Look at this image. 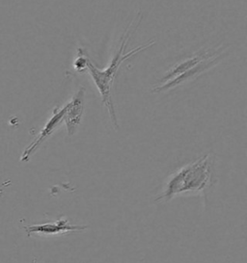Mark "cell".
<instances>
[{
	"label": "cell",
	"mask_w": 247,
	"mask_h": 263,
	"mask_svg": "<svg viewBox=\"0 0 247 263\" xmlns=\"http://www.w3.org/2000/svg\"><path fill=\"white\" fill-rule=\"evenodd\" d=\"M78 51H79V55H78L76 62L74 64V67H75V69H76L77 71H82V70H84L85 69H87V64H88L89 59H88V58L86 57V55L82 52V49H79Z\"/></svg>",
	"instance_id": "cell-8"
},
{
	"label": "cell",
	"mask_w": 247,
	"mask_h": 263,
	"mask_svg": "<svg viewBox=\"0 0 247 263\" xmlns=\"http://www.w3.org/2000/svg\"><path fill=\"white\" fill-rule=\"evenodd\" d=\"M85 88L80 87L77 93L65 105V113L63 117V123L66 124V128L69 136H73L81 123L84 111Z\"/></svg>",
	"instance_id": "cell-4"
},
{
	"label": "cell",
	"mask_w": 247,
	"mask_h": 263,
	"mask_svg": "<svg viewBox=\"0 0 247 263\" xmlns=\"http://www.w3.org/2000/svg\"><path fill=\"white\" fill-rule=\"evenodd\" d=\"M213 56H216L215 52H214V53H208V51H206V52H202V53H199V54L192 56V57L186 59V60L183 61V62L179 63L176 66H174V67L163 77L162 82L165 83V82L169 81V80L173 79V78H177L178 76H180V74H182L183 72H185L186 70L191 69L194 66H196L197 64H199L201 61H203V60H205V59H207V58H209V57H213Z\"/></svg>",
	"instance_id": "cell-7"
},
{
	"label": "cell",
	"mask_w": 247,
	"mask_h": 263,
	"mask_svg": "<svg viewBox=\"0 0 247 263\" xmlns=\"http://www.w3.org/2000/svg\"><path fill=\"white\" fill-rule=\"evenodd\" d=\"M32 263H36V260H35V259H34V260H33V261H32Z\"/></svg>",
	"instance_id": "cell-9"
},
{
	"label": "cell",
	"mask_w": 247,
	"mask_h": 263,
	"mask_svg": "<svg viewBox=\"0 0 247 263\" xmlns=\"http://www.w3.org/2000/svg\"><path fill=\"white\" fill-rule=\"evenodd\" d=\"M219 60H220V56H213V57L207 58V59L201 61L196 66H194L191 69H189L185 72H183L182 74L178 76L177 78H173V79H171L165 83H162L160 86L154 87L152 92L153 93H162V92L171 90V89H173L177 86L182 85L184 83L190 82V81L194 80L195 78H198L201 74L208 71L209 69L214 68Z\"/></svg>",
	"instance_id": "cell-3"
},
{
	"label": "cell",
	"mask_w": 247,
	"mask_h": 263,
	"mask_svg": "<svg viewBox=\"0 0 247 263\" xmlns=\"http://www.w3.org/2000/svg\"><path fill=\"white\" fill-rule=\"evenodd\" d=\"M86 229H88L87 226L73 224L69 223L68 219L60 218L51 223L27 226L24 228V231L27 233V236H31L32 234L58 235V234H65L70 232H83Z\"/></svg>",
	"instance_id": "cell-5"
},
{
	"label": "cell",
	"mask_w": 247,
	"mask_h": 263,
	"mask_svg": "<svg viewBox=\"0 0 247 263\" xmlns=\"http://www.w3.org/2000/svg\"><path fill=\"white\" fill-rule=\"evenodd\" d=\"M213 175L214 157L208 154L172 174L156 201H168L183 194L201 193L210 185Z\"/></svg>",
	"instance_id": "cell-1"
},
{
	"label": "cell",
	"mask_w": 247,
	"mask_h": 263,
	"mask_svg": "<svg viewBox=\"0 0 247 263\" xmlns=\"http://www.w3.org/2000/svg\"><path fill=\"white\" fill-rule=\"evenodd\" d=\"M65 113V105L63 107H55L52 112V116L50 117V119L48 120V122L46 123V125L44 126V128L39 133L37 138L34 140L30 144V146L26 147V149L24 151L21 160L23 162H27L29 161L32 155L37 151L41 144L47 139L52 133H54L63 123V117Z\"/></svg>",
	"instance_id": "cell-6"
},
{
	"label": "cell",
	"mask_w": 247,
	"mask_h": 263,
	"mask_svg": "<svg viewBox=\"0 0 247 263\" xmlns=\"http://www.w3.org/2000/svg\"><path fill=\"white\" fill-rule=\"evenodd\" d=\"M134 22H135V17L133 18V21L131 22V24L128 25V27L126 28V30L123 32L122 39H121V46L119 47V50L117 51L115 56L111 60L110 65L108 66L105 70H99L90 60L88 61V64H87V70L89 71L91 78H92L95 84L99 90V92L101 95L102 102L108 107L111 121H112V123L114 124L116 128H118L119 125H118L115 107H114V103L112 101L111 92H112L113 84L115 82L117 73L120 70V67L123 64V61H126L131 56H133V55L136 54L138 52H141V51H143V50H145L147 48H149V47H151L153 45H154V42H151V43H148L146 45L135 47L132 50L126 52V48L128 47V43H129V40L131 37V31L132 29L131 26H132V24H134Z\"/></svg>",
	"instance_id": "cell-2"
}]
</instances>
